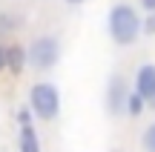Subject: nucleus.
<instances>
[{"label": "nucleus", "mask_w": 155, "mask_h": 152, "mask_svg": "<svg viewBox=\"0 0 155 152\" xmlns=\"http://www.w3.org/2000/svg\"><path fill=\"white\" fill-rule=\"evenodd\" d=\"M132 89L147 101V109H155V63H141L138 66Z\"/></svg>", "instance_id": "5"}, {"label": "nucleus", "mask_w": 155, "mask_h": 152, "mask_svg": "<svg viewBox=\"0 0 155 152\" xmlns=\"http://www.w3.org/2000/svg\"><path fill=\"white\" fill-rule=\"evenodd\" d=\"M26 55H29V69L35 72H49V69L58 66L61 60V40L55 34H40L35 37L32 43L26 46Z\"/></svg>", "instance_id": "3"}, {"label": "nucleus", "mask_w": 155, "mask_h": 152, "mask_svg": "<svg viewBox=\"0 0 155 152\" xmlns=\"http://www.w3.org/2000/svg\"><path fill=\"white\" fill-rule=\"evenodd\" d=\"M138 6L147 11V15H150V11H155V0H138Z\"/></svg>", "instance_id": "12"}, {"label": "nucleus", "mask_w": 155, "mask_h": 152, "mask_svg": "<svg viewBox=\"0 0 155 152\" xmlns=\"http://www.w3.org/2000/svg\"><path fill=\"white\" fill-rule=\"evenodd\" d=\"M15 121H17V126L35 124V112L29 109V103H26V106H17V112H15Z\"/></svg>", "instance_id": "10"}, {"label": "nucleus", "mask_w": 155, "mask_h": 152, "mask_svg": "<svg viewBox=\"0 0 155 152\" xmlns=\"http://www.w3.org/2000/svg\"><path fill=\"white\" fill-rule=\"evenodd\" d=\"M141 149L144 152H155V121L144 126V132H141Z\"/></svg>", "instance_id": "9"}, {"label": "nucleus", "mask_w": 155, "mask_h": 152, "mask_svg": "<svg viewBox=\"0 0 155 152\" xmlns=\"http://www.w3.org/2000/svg\"><path fill=\"white\" fill-rule=\"evenodd\" d=\"M144 112H147V101L132 89V95H129V101H127V118H141Z\"/></svg>", "instance_id": "8"}, {"label": "nucleus", "mask_w": 155, "mask_h": 152, "mask_svg": "<svg viewBox=\"0 0 155 152\" xmlns=\"http://www.w3.org/2000/svg\"><path fill=\"white\" fill-rule=\"evenodd\" d=\"M66 3H69V6H83L86 0H66Z\"/></svg>", "instance_id": "14"}, {"label": "nucleus", "mask_w": 155, "mask_h": 152, "mask_svg": "<svg viewBox=\"0 0 155 152\" xmlns=\"http://www.w3.org/2000/svg\"><path fill=\"white\" fill-rule=\"evenodd\" d=\"M17 152H43V147H40V138H38V129H35V124L17 126Z\"/></svg>", "instance_id": "7"}, {"label": "nucleus", "mask_w": 155, "mask_h": 152, "mask_svg": "<svg viewBox=\"0 0 155 152\" xmlns=\"http://www.w3.org/2000/svg\"><path fill=\"white\" fill-rule=\"evenodd\" d=\"M144 34H150V37L155 34V11H150V15L144 17Z\"/></svg>", "instance_id": "11"}, {"label": "nucleus", "mask_w": 155, "mask_h": 152, "mask_svg": "<svg viewBox=\"0 0 155 152\" xmlns=\"http://www.w3.org/2000/svg\"><path fill=\"white\" fill-rule=\"evenodd\" d=\"M0 72H6V46H0Z\"/></svg>", "instance_id": "13"}, {"label": "nucleus", "mask_w": 155, "mask_h": 152, "mask_svg": "<svg viewBox=\"0 0 155 152\" xmlns=\"http://www.w3.org/2000/svg\"><path fill=\"white\" fill-rule=\"evenodd\" d=\"M129 95H132V89H129V80L124 78L121 72L109 75V80H106V89H104V109L109 118H124L127 115V101Z\"/></svg>", "instance_id": "4"}, {"label": "nucleus", "mask_w": 155, "mask_h": 152, "mask_svg": "<svg viewBox=\"0 0 155 152\" xmlns=\"http://www.w3.org/2000/svg\"><path fill=\"white\" fill-rule=\"evenodd\" d=\"M26 66H29L26 49H23V46H17V43H15V46H6V72L15 75V78H20Z\"/></svg>", "instance_id": "6"}, {"label": "nucleus", "mask_w": 155, "mask_h": 152, "mask_svg": "<svg viewBox=\"0 0 155 152\" xmlns=\"http://www.w3.org/2000/svg\"><path fill=\"white\" fill-rule=\"evenodd\" d=\"M109 152H127V149H121V147H115V149H109Z\"/></svg>", "instance_id": "15"}, {"label": "nucleus", "mask_w": 155, "mask_h": 152, "mask_svg": "<svg viewBox=\"0 0 155 152\" xmlns=\"http://www.w3.org/2000/svg\"><path fill=\"white\" fill-rule=\"evenodd\" d=\"M106 32H109L112 43L127 49L144 34V17L135 11V6L129 3H115L106 11Z\"/></svg>", "instance_id": "1"}, {"label": "nucleus", "mask_w": 155, "mask_h": 152, "mask_svg": "<svg viewBox=\"0 0 155 152\" xmlns=\"http://www.w3.org/2000/svg\"><path fill=\"white\" fill-rule=\"evenodd\" d=\"M29 109L35 112V121L52 124L61 115V89L52 80H38L29 89Z\"/></svg>", "instance_id": "2"}]
</instances>
